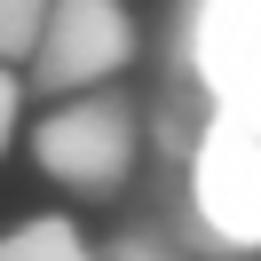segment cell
<instances>
[{"mask_svg":"<svg viewBox=\"0 0 261 261\" xmlns=\"http://www.w3.org/2000/svg\"><path fill=\"white\" fill-rule=\"evenodd\" d=\"M166 229L182 238V253H222L253 261L261 253V135L238 119H198L182 159L166 166Z\"/></svg>","mask_w":261,"mask_h":261,"instance_id":"6da1fadb","label":"cell"},{"mask_svg":"<svg viewBox=\"0 0 261 261\" xmlns=\"http://www.w3.org/2000/svg\"><path fill=\"white\" fill-rule=\"evenodd\" d=\"M166 111L261 135V0H182L166 48Z\"/></svg>","mask_w":261,"mask_h":261,"instance_id":"7a4b0ae2","label":"cell"},{"mask_svg":"<svg viewBox=\"0 0 261 261\" xmlns=\"http://www.w3.org/2000/svg\"><path fill=\"white\" fill-rule=\"evenodd\" d=\"M32 159L71 198H119L143 174V95L95 87V95L48 103L40 127H32Z\"/></svg>","mask_w":261,"mask_h":261,"instance_id":"3957f363","label":"cell"},{"mask_svg":"<svg viewBox=\"0 0 261 261\" xmlns=\"http://www.w3.org/2000/svg\"><path fill=\"white\" fill-rule=\"evenodd\" d=\"M143 64V24H135L127 0H48V24H40V48L24 64V95H95L119 87Z\"/></svg>","mask_w":261,"mask_h":261,"instance_id":"277c9868","label":"cell"},{"mask_svg":"<svg viewBox=\"0 0 261 261\" xmlns=\"http://www.w3.org/2000/svg\"><path fill=\"white\" fill-rule=\"evenodd\" d=\"M0 261H95V245L71 214H32V222L0 229Z\"/></svg>","mask_w":261,"mask_h":261,"instance_id":"5b68a950","label":"cell"},{"mask_svg":"<svg viewBox=\"0 0 261 261\" xmlns=\"http://www.w3.org/2000/svg\"><path fill=\"white\" fill-rule=\"evenodd\" d=\"M95 261H190V253H182V238H174L166 222L143 214V222H127L111 245H95Z\"/></svg>","mask_w":261,"mask_h":261,"instance_id":"8992f818","label":"cell"},{"mask_svg":"<svg viewBox=\"0 0 261 261\" xmlns=\"http://www.w3.org/2000/svg\"><path fill=\"white\" fill-rule=\"evenodd\" d=\"M40 24H48V0H0V64H8V71L32 64Z\"/></svg>","mask_w":261,"mask_h":261,"instance_id":"52a82bcc","label":"cell"},{"mask_svg":"<svg viewBox=\"0 0 261 261\" xmlns=\"http://www.w3.org/2000/svg\"><path fill=\"white\" fill-rule=\"evenodd\" d=\"M24 103H32L24 95V71L0 64V159H8V143H16V127H24Z\"/></svg>","mask_w":261,"mask_h":261,"instance_id":"ba28073f","label":"cell"}]
</instances>
